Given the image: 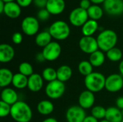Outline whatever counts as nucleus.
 Wrapping results in <instances>:
<instances>
[{
    "label": "nucleus",
    "instance_id": "nucleus-1",
    "mask_svg": "<svg viewBox=\"0 0 123 122\" xmlns=\"http://www.w3.org/2000/svg\"><path fill=\"white\" fill-rule=\"evenodd\" d=\"M10 116L16 122H30L32 118V111L27 103L18 101L12 106Z\"/></svg>",
    "mask_w": 123,
    "mask_h": 122
},
{
    "label": "nucleus",
    "instance_id": "nucleus-2",
    "mask_svg": "<svg viewBox=\"0 0 123 122\" xmlns=\"http://www.w3.org/2000/svg\"><path fill=\"white\" fill-rule=\"evenodd\" d=\"M117 35L112 29H105L97 37L99 49L104 52H107L110 49L115 47L117 45Z\"/></svg>",
    "mask_w": 123,
    "mask_h": 122
},
{
    "label": "nucleus",
    "instance_id": "nucleus-3",
    "mask_svg": "<svg viewBox=\"0 0 123 122\" xmlns=\"http://www.w3.org/2000/svg\"><path fill=\"white\" fill-rule=\"evenodd\" d=\"M105 76L99 72H93L84 78V85L86 90L92 92L98 93L105 87Z\"/></svg>",
    "mask_w": 123,
    "mask_h": 122
},
{
    "label": "nucleus",
    "instance_id": "nucleus-4",
    "mask_svg": "<svg viewBox=\"0 0 123 122\" xmlns=\"http://www.w3.org/2000/svg\"><path fill=\"white\" fill-rule=\"evenodd\" d=\"M48 32L53 39L56 40H64L69 37L71 29L66 22L57 20L52 23L48 29Z\"/></svg>",
    "mask_w": 123,
    "mask_h": 122
},
{
    "label": "nucleus",
    "instance_id": "nucleus-5",
    "mask_svg": "<svg viewBox=\"0 0 123 122\" xmlns=\"http://www.w3.org/2000/svg\"><path fill=\"white\" fill-rule=\"evenodd\" d=\"M66 91V86L64 83L55 80L50 82L47 84L45 87V94L46 96L53 100L58 99L62 97Z\"/></svg>",
    "mask_w": 123,
    "mask_h": 122
},
{
    "label": "nucleus",
    "instance_id": "nucleus-6",
    "mask_svg": "<svg viewBox=\"0 0 123 122\" xmlns=\"http://www.w3.org/2000/svg\"><path fill=\"white\" fill-rule=\"evenodd\" d=\"M21 29L23 33L27 36H33L35 35H37L40 29L39 20L35 17H26L22 21Z\"/></svg>",
    "mask_w": 123,
    "mask_h": 122
},
{
    "label": "nucleus",
    "instance_id": "nucleus-7",
    "mask_svg": "<svg viewBox=\"0 0 123 122\" xmlns=\"http://www.w3.org/2000/svg\"><path fill=\"white\" fill-rule=\"evenodd\" d=\"M69 22L75 27H82L88 20L89 15L87 10H85L81 7H76L69 14Z\"/></svg>",
    "mask_w": 123,
    "mask_h": 122
},
{
    "label": "nucleus",
    "instance_id": "nucleus-8",
    "mask_svg": "<svg viewBox=\"0 0 123 122\" xmlns=\"http://www.w3.org/2000/svg\"><path fill=\"white\" fill-rule=\"evenodd\" d=\"M105 88L110 92H118L123 88V77L120 74L113 73L106 78Z\"/></svg>",
    "mask_w": 123,
    "mask_h": 122
},
{
    "label": "nucleus",
    "instance_id": "nucleus-9",
    "mask_svg": "<svg viewBox=\"0 0 123 122\" xmlns=\"http://www.w3.org/2000/svg\"><path fill=\"white\" fill-rule=\"evenodd\" d=\"M45 60L47 61H55L61 55V46L55 41H52L50 44L43 48L42 51Z\"/></svg>",
    "mask_w": 123,
    "mask_h": 122
},
{
    "label": "nucleus",
    "instance_id": "nucleus-10",
    "mask_svg": "<svg viewBox=\"0 0 123 122\" xmlns=\"http://www.w3.org/2000/svg\"><path fill=\"white\" fill-rule=\"evenodd\" d=\"M79 46L83 52L89 55H91L92 53L99 50L97 38H94L92 36H83L79 40Z\"/></svg>",
    "mask_w": 123,
    "mask_h": 122
},
{
    "label": "nucleus",
    "instance_id": "nucleus-11",
    "mask_svg": "<svg viewBox=\"0 0 123 122\" xmlns=\"http://www.w3.org/2000/svg\"><path fill=\"white\" fill-rule=\"evenodd\" d=\"M86 117L85 110L79 105L69 107L66 113L67 122H83Z\"/></svg>",
    "mask_w": 123,
    "mask_h": 122
},
{
    "label": "nucleus",
    "instance_id": "nucleus-12",
    "mask_svg": "<svg viewBox=\"0 0 123 122\" xmlns=\"http://www.w3.org/2000/svg\"><path fill=\"white\" fill-rule=\"evenodd\" d=\"M103 4L105 11L110 15L118 16L123 13V0H106Z\"/></svg>",
    "mask_w": 123,
    "mask_h": 122
},
{
    "label": "nucleus",
    "instance_id": "nucleus-13",
    "mask_svg": "<svg viewBox=\"0 0 123 122\" xmlns=\"http://www.w3.org/2000/svg\"><path fill=\"white\" fill-rule=\"evenodd\" d=\"M78 102L79 106H80L84 110L92 109L95 103L94 93L89 90H85L82 91L79 96Z\"/></svg>",
    "mask_w": 123,
    "mask_h": 122
},
{
    "label": "nucleus",
    "instance_id": "nucleus-14",
    "mask_svg": "<svg viewBox=\"0 0 123 122\" xmlns=\"http://www.w3.org/2000/svg\"><path fill=\"white\" fill-rule=\"evenodd\" d=\"M44 85V79L42 76L38 73H33L28 77L27 88L32 92L40 91Z\"/></svg>",
    "mask_w": 123,
    "mask_h": 122
},
{
    "label": "nucleus",
    "instance_id": "nucleus-15",
    "mask_svg": "<svg viewBox=\"0 0 123 122\" xmlns=\"http://www.w3.org/2000/svg\"><path fill=\"white\" fill-rule=\"evenodd\" d=\"M15 52L13 47L6 43L0 45V62L3 63H9L14 57Z\"/></svg>",
    "mask_w": 123,
    "mask_h": 122
},
{
    "label": "nucleus",
    "instance_id": "nucleus-16",
    "mask_svg": "<svg viewBox=\"0 0 123 122\" xmlns=\"http://www.w3.org/2000/svg\"><path fill=\"white\" fill-rule=\"evenodd\" d=\"M66 7L64 0H48L45 9L50 14L58 15L61 14Z\"/></svg>",
    "mask_w": 123,
    "mask_h": 122
},
{
    "label": "nucleus",
    "instance_id": "nucleus-17",
    "mask_svg": "<svg viewBox=\"0 0 123 122\" xmlns=\"http://www.w3.org/2000/svg\"><path fill=\"white\" fill-rule=\"evenodd\" d=\"M1 101L12 106L18 101V94L12 88H4L1 92Z\"/></svg>",
    "mask_w": 123,
    "mask_h": 122
},
{
    "label": "nucleus",
    "instance_id": "nucleus-18",
    "mask_svg": "<svg viewBox=\"0 0 123 122\" xmlns=\"http://www.w3.org/2000/svg\"><path fill=\"white\" fill-rule=\"evenodd\" d=\"M21 12V6L17 2L11 1L5 3L4 14L6 17L11 19H16L20 16Z\"/></svg>",
    "mask_w": 123,
    "mask_h": 122
},
{
    "label": "nucleus",
    "instance_id": "nucleus-19",
    "mask_svg": "<svg viewBox=\"0 0 123 122\" xmlns=\"http://www.w3.org/2000/svg\"><path fill=\"white\" fill-rule=\"evenodd\" d=\"M105 119L110 122H121L123 119L121 110L114 106L107 108Z\"/></svg>",
    "mask_w": 123,
    "mask_h": 122
},
{
    "label": "nucleus",
    "instance_id": "nucleus-20",
    "mask_svg": "<svg viewBox=\"0 0 123 122\" xmlns=\"http://www.w3.org/2000/svg\"><path fill=\"white\" fill-rule=\"evenodd\" d=\"M57 80L65 83L71 79L73 75V70L71 68L67 65H63L60 66L57 70Z\"/></svg>",
    "mask_w": 123,
    "mask_h": 122
},
{
    "label": "nucleus",
    "instance_id": "nucleus-21",
    "mask_svg": "<svg viewBox=\"0 0 123 122\" xmlns=\"http://www.w3.org/2000/svg\"><path fill=\"white\" fill-rule=\"evenodd\" d=\"M14 74L8 68H3L0 69V87L2 88L8 87L13 80Z\"/></svg>",
    "mask_w": 123,
    "mask_h": 122
},
{
    "label": "nucleus",
    "instance_id": "nucleus-22",
    "mask_svg": "<svg viewBox=\"0 0 123 122\" xmlns=\"http://www.w3.org/2000/svg\"><path fill=\"white\" fill-rule=\"evenodd\" d=\"M99 29V24L97 21L93 19H89L82 27L81 32L84 36L90 37L92 36Z\"/></svg>",
    "mask_w": 123,
    "mask_h": 122
},
{
    "label": "nucleus",
    "instance_id": "nucleus-23",
    "mask_svg": "<svg viewBox=\"0 0 123 122\" xmlns=\"http://www.w3.org/2000/svg\"><path fill=\"white\" fill-rule=\"evenodd\" d=\"M106 55L105 52L100 50L95 51L94 52L89 55V62L93 67H100L102 66L106 60Z\"/></svg>",
    "mask_w": 123,
    "mask_h": 122
},
{
    "label": "nucleus",
    "instance_id": "nucleus-24",
    "mask_svg": "<svg viewBox=\"0 0 123 122\" xmlns=\"http://www.w3.org/2000/svg\"><path fill=\"white\" fill-rule=\"evenodd\" d=\"M37 111L41 115L48 116L53 112L54 105L49 100H43L37 104Z\"/></svg>",
    "mask_w": 123,
    "mask_h": 122
},
{
    "label": "nucleus",
    "instance_id": "nucleus-25",
    "mask_svg": "<svg viewBox=\"0 0 123 122\" xmlns=\"http://www.w3.org/2000/svg\"><path fill=\"white\" fill-rule=\"evenodd\" d=\"M52 36L48 31H43L39 33L35 37V43L38 47L44 48L48 44L52 42Z\"/></svg>",
    "mask_w": 123,
    "mask_h": 122
},
{
    "label": "nucleus",
    "instance_id": "nucleus-26",
    "mask_svg": "<svg viewBox=\"0 0 123 122\" xmlns=\"http://www.w3.org/2000/svg\"><path fill=\"white\" fill-rule=\"evenodd\" d=\"M27 83H28V77L22 75L20 73L14 74L12 84L15 88L24 89L25 88H27Z\"/></svg>",
    "mask_w": 123,
    "mask_h": 122
},
{
    "label": "nucleus",
    "instance_id": "nucleus-27",
    "mask_svg": "<svg viewBox=\"0 0 123 122\" xmlns=\"http://www.w3.org/2000/svg\"><path fill=\"white\" fill-rule=\"evenodd\" d=\"M87 13L89 15V17L91 19L93 20H99L100 19L104 14V11L101 6H99L97 4H92L88 9Z\"/></svg>",
    "mask_w": 123,
    "mask_h": 122
},
{
    "label": "nucleus",
    "instance_id": "nucleus-28",
    "mask_svg": "<svg viewBox=\"0 0 123 122\" xmlns=\"http://www.w3.org/2000/svg\"><path fill=\"white\" fill-rule=\"evenodd\" d=\"M106 57L112 62H118L122 60L123 52L118 47H113L106 52Z\"/></svg>",
    "mask_w": 123,
    "mask_h": 122
},
{
    "label": "nucleus",
    "instance_id": "nucleus-29",
    "mask_svg": "<svg viewBox=\"0 0 123 122\" xmlns=\"http://www.w3.org/2000/svg\"><path fill=\"white\" fill-rule=\"evenodd\" d=\"M93 66L91 63L88 60H83L79 63L78 65V70L80 74L84 76L85 77L93 73Z\"/></svg>",
    "mask_w": 123,
    "mask_h": 122
},
{
    "label": "nucleus",
    "instance_id": "nucleus-30",
    "mask_svg": "<svg viewBox=\"0 0 123 122\" xmlns=\"http://www.w3.org/2000/svg\"><path fill=\"white\" fill-rule=\"evenodd\" d=\"M41 76H43L44 81L50 83L57 80V70L53 68L48 67L43 70Z\"/></svg>",
    "mask_w": 123,
    "mask_h": 122
},
{
    "label": "nucleus",
    "instance_id": "nucleus-31",
    "mask_svg": "<svg viewBox=\"0 0 123 122\" xmlns=\"http://www.w3.org/2000/svg\"><path fill=\"white\" fill-rule=\"evenodd\" d=\"M106 111H107V109H105V107L102 106H96L92 109L91 113H92V116L96 118L97 119L102 120L105 119Z\"/></svg>",
    "mask_w": 123,
    "mask_h": 122
},
{
    "label": "nucleus",
    "instance_id": "nucleus-32",
    "mask_svg": "<svg viewBox=\"0 0 123 122\" xmlns=\"http://www.w3.org/2000/svg\"><path fill=\"white\" fill-rule=\"evenodd\" d=\"M19 73L27 77H30L34 73L33 67L28 62H22L19 65Z\"/></svg>",
    "mask_w": 123,
    "mask_h": 122
},
{
    "label": "nucleus",
    "instance_id": "nucleus-33",
    "mask_svg": "<svg viewBox=\"0 0 123 122\" xmlns=\"http://www.w3.org/2000/svg\"><path fill=\"white\" fill-rule=\"evenodd\" d=\"M12 106L1 101H0V116L4 118L10 115Z\"/></svg>",
    "mask_w": 123,
    "mask_h": 122
},
{
    "label": "nucleus",
    "instance_id": "nucleus-34",
    "mask_svg": "<svg viewBox=\"0 0 123 122\" xmlns=\"http://www.w3.org/2000/svg\"><path fill=\"white\" fill-rule=\"evenodd\" d=\"M50 12L45 8V9H41L38 11L37 14V19L39 21H46L49 19L50 17Z\"/></svg>",
    "mask_w": 123,
    "mask_h": 122
},
{
    "label": "nucleus",
    "instance_id": "nucleus-35",
    "mask_svg": "<svg viewBox=\"0 0 123 122\" xmlns=\"http://www.w3.org/2000/svg\"><path fill=\"white\" fill-rule=\"evenodd\" d=\"M12 42L16 45H19L23 40V36L20 32H14L12 37Z\"/></svg>",
    "mask_w": 123,
    "mask_h": 122
},
{
    "label": "nucleus",
    "instance_id": "nucleus-36",
    "mask_svg": "<svg viewBox=\"0 0 123 122\" xmlns=\"http://www.w3.org/2000/svg\"><path fill=\"white\" fill-rule=\"evenodd\" d=\"M48 0H33L34 4L40 8V9H45L47 5Z\"/></svg>",
    "mask_w": 123,
    "mask_h": 122
},
{
    "label": "nucleus",
    "instance_id": "nucleus-37",
    "mask_svg": "<svg viewBox=\"0 0 123 122\" xmlns=\"http://www.w3.org/2000/svg\"><path fill=\"white\" fill-rule=\"evenodd\" d=\"M91 1L90 0H81L80 2H79V7L85 9V10H87L91 6Z\"/></svg>",
    "mask_w": 123,
    "mask_h": 122
},
{
    "label": "nucleus",
    "instance_id": "nucleus-38",
    "mask_svg": "<svg viewBox=\"0 0 123 122\" xmlns=\"http://www.w3.org/2000/svg\"><path fill=\"white\" fill-rule=\"evenodd\" d=\"M16 1L17 3L21 7H27L33 2V0H16Z\"/></svg>",
    "mask_w": 123,
    "mask_h": 122
},
{
    "label": "nucleus",
    "instance_id": "nucleus-39",
    "mask_svg": "<svg viewBox=\"0 0 123 122\" xmlns=\"http://www.w3.org/2000/svg\"><path fill=\"white\" fill-rule=\"evenodd\" d=\"M116 106L119 109H123V96H120L117 98L116 100Z\"/></svg>",
    "mask_w": 123,
    "mask_h": 122
},
{
    "label": "nucleus",
    "instance_id": "nucleus-40",
    "mask_svg": "<svg viewBox=\"0 0 123 122\" xmlns=\"http://www.w3.org/2000/svg\"><path fill=\"white\" fill-rule=\"evenodd\" d=\"M83 122H99L98 119H97L96 118H94V116H92V115L90 116H86V117L85 118V119L84 120Z\"/></svg>",
    "mask_w": 123,
    "mask_h": 122
},
{
    "label": "nucleus",
    "instance_id": "nucleus-41",
    "mask_svg": "<svg viewBox=\"0 0 123 122\" xmlns=\"http://www.w3.org/2000/svg\"><path fill=\"white\" fill-rule=\"evenodd\" d=\"M36 60L38 62H40V63H42V62H43V61L45 60V57H44V55H43V54L42 52H39V53H37L36 55Z\"/></svg>",
    "mask_w": 123,
    "mask_h": 122
},
{
    "label": "nucleus",
    "instance_id": "nucleus-42",
    "mask_svg": "<svg viewBox=\"0 0 123 122\" xmlns=\"http://www.w3.org/2000/svg\"><path fill=\"white\" fill-rule=\"evenodd\" d=\"M119 72H120V74L123 77V60H122L119 64Z\"/></svg>",
    "mask_w": 123,
    "mask_h": 122
},
{
    "label": "nucleus",
    "instance_id": "nucleus-43",
    "mask_svg": "<svg viewBox=\"0 0 123 122\" xmlns=\"http://www.w3.org/2000/svg\"><path fill=\"white\" fill-rule=\"evenodd\" d=\"M4 7H5V2H4L3 1L0 0V13L1 14L4 13Z\"/></svg>",
    "mask_w": 123,
    "mask_h": 122
},
{
    "label": "nucleus",
    "instance_id": "nucleus-44",
    "mask_svg": "<svg viewBox=\"0 0 123 122\" xmlns=\"http://www.w3.org/2000/svg\"><path fill=\"white\" fill-rule=\"evenodd\" d=\"M58 122L55 118H53V117H49V118H47L45 119H44L43 122Z\"/></svg>",
    "mask_w": 123,
    "mask_h": 122
},
{
    "label": "nucleus",
    "instance_id": "nucleus-45",
    "mask_svg": "<svg viewBox=\"0 0 123 122\" xmlns=\"http://www.w3.org/2000/svg\"><path fill=\"white\" fill-rule=\"evenodd\" d=\"M90 1L94 4H97L98 5L99 4H102V3L104 4L106 0H90Z\"/></svg>",
    "mask_w": 123,
    "mask_h": 122
},
{
    "label": "nucleus",
    "instance_id": "nucleus-46",
    "mask_svg": "<svg viewBox=\"0 0 123 122\" xmlns=\"http://www.w3.org/2000/svg\"><path fill=\"white\" fill-rule=\"evenodd\" d=\"M1 1H3L4 2H5V3H7V2H11V1H14V0H1Z\"/></svg>",
    "mask_w": 123,
    "mask_h": 122
},
{
    "label": "nucleus",
    "instance_id": "nucleus-47",
    "mask_svg": "<svg viewBox=\"0 0 123 122\" xmlns=\"http://www.w3.org/2000/svg\"><path fill=\"white\" fill-rule=\"evenodd\" d=\"M99 122H108L107 119H102V120H100V121H99Z\"/></svg>",
    "mask_w": 123,
    "mask_h": 122
},
{
    "label": "nucleus",
    "instance_id": "nucleus-48",
    "mask_svg": "<svg viewBox=\"0 0 123 122\" xmlns=\"http://www.w3.org/2000/svg\"><path fill=\"white\" fill-rule=\"evenodd\" d=\"M121 112H122V114H123V109L121 110Z\"/></svg>",
    "mask_w": 123,
    "mask_h": 122
},
{
    "label": "nucleus",
    "instance_id": "nucleus-49",
    "mask_svg": "<svg viewBox=\"0 0 123 122\" xmlns=\"http://www.w3.org/2000/svg\"><path fill=\"white\" fill-rule=\"evenodd\" d=\"M123 122V121H122V122Z\"/></svg>",
    "mask_w": 123,
    "mask_h": 122
},
{
    "label": "nucleus",
    "instance_id": "nucleus-50",
    "mask_svg": "<svg viewBox=\"0 0 123 122\" xmlns=\"http://www.w3.org/2000/svg\"></svg>",
    "mask_w": 123,
    "mask_h": 122
}]
</instances>
